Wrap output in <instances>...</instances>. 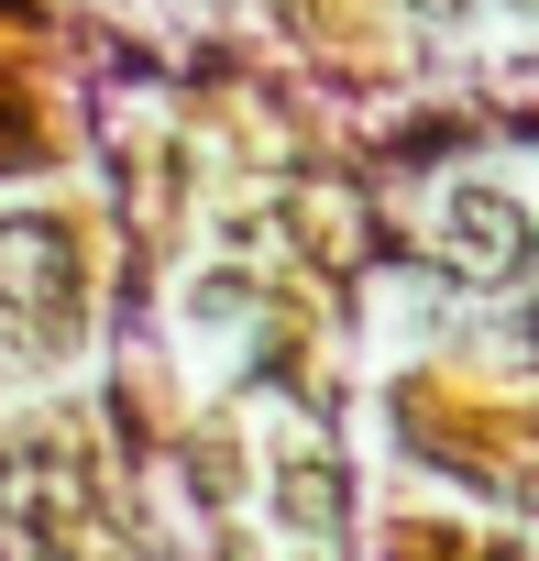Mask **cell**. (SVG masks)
I'll use <instances>...</instances> for the list:
<instances>
[{
    "mask_svg": "<svg viewBox=\"0 0 539 561\" xmlns=\"http://www.w3.org/2000/svg\"><path fill=\"white\" fill-rule=\"evenodd\" d=\"M0 298L67 320V309H78V242H67L56 220H12V231H0Z\"/></svg>",
    "mask_w": 539,
    "mask_h": 561,
    "instance_id": "1",
    "label": "cell"
},
{
    "mask_svg": "<svg viewBox=\"0 0 539 561\" xmlns=\"http://www.w3.org/2000/svg\"><path fill=\"white\" fill-rule=\"evenodd\" d=\"M451 253L484 264V275H506L517 264V209L506 198H451Z\"/></svg>",
    "mask_w": 539,
    "mask_h": 561,
    "instance_id": "2",
    "label": "cell"
},
{
    "mask_svg": "<svg viewBox=\"0 0 539 561\" xmlns=\"http://www.w3.org/2000/svg\"><path fill=\"white\" fill-rule=\"evenodd\" d=\"M418 12H462V0H418Z\"/></svg>",
    "mask_w": 539,
    "mask_h": 561,
    "instance_id": "3",
    "label": "cell"
}]
</instances>
